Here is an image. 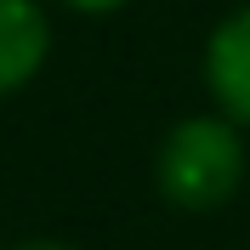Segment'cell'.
<instances>
[{
    "label": "cell",
    "mask_w": 250,
    "mask_h": 250,
    "mask_svg": "<svg viewBox=\"0 0 250 250\" xmlns=\"http://www.w3.org/2000/svg\"><path fill=\"white\" fill-rule=\"evenodd\" d=\"M154 188L176 210H222L245 188V137L228 114H188L154 154Z\"/></svg>",
    "instance_id": "1"
},
{
    "label": "cell",
    "mask_w": 250,
    "mask_h": 250,
    "mask_svg": "<svg viewBox=\"0 0 250 250\" xmlns=\"http://www.w3.org/2000/svg\"><path fill=\"white\" fill-rule=\"evenodd\" d=\"M205 85L216 108L250 131V6H233L205 40Z\"/></svg>",
    "instance_id": "2"
},
{
    "label": "cell",
    "mask_w": 250,
    "mask_h": 250,
    "mask_svg": "<svg viewBox=\"0 0 250 250\" xmlns=\"http://www.w3.org/2000/svg\"><path fill=\"white\" fill-rule=\"evenodd\" d=\"M51 51V23L34 0H0V97L23 91Z\"/></svg>",
    "instance_id": "3"
},
{
    "label": "cell",
    "mask_w": 250,
    "mask_h": 250,
    "mask_svg": "<svg viewBox=\"0 0 250 250\" xmlns=\"http://www.w3.org/2000/svg\"><path fill=\"white\" fill-rule=\"evenodd\" d=\"M74 12H85V17H108V12H120L125 0H68Z\"/></svg>",
    "instance_id": "4"
},
{
    "label": "cell",
    "mask_w": 250,
    "mask_h": 250,
    "mask_svg": "<svg viewBox=\"0 0 250 250\" xmlns=\"http://www.w3.org/2000/svg\"><path fill=\"white\" fill-rule=\"evenodd\" d=\"M17 250H74V245H57V239H34V245H17Z\"/></svg>",
    "instance_id": "5"
}]
</instances>
